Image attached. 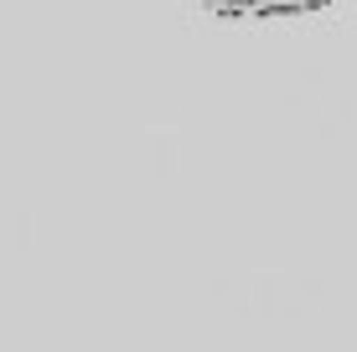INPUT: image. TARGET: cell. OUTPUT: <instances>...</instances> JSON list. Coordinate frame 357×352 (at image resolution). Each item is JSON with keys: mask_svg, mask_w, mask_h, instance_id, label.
<instances>
[{"mask_svg": "<svg viewBox=\"0 0 357 352\" xmlns=\"http://www.w3.org/2000/svg\"><path fill=\"white\" fill-rule=\"evenodd\" d=\"M202 10L223 21H249V16H290V0H197Z\"/></svg>", "mask_w": 357, "mask_h": 352, "instance_id": "cell-1", "label": "cell"}]
</instances>
